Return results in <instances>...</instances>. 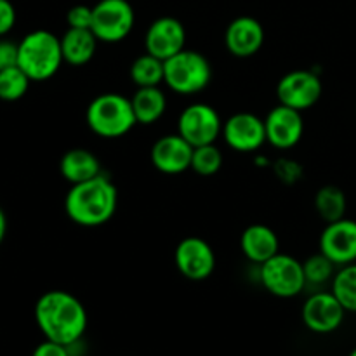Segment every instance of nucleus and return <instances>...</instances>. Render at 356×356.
<instances>
[{
	"label": "nucleus",
	"instance_id": "13",
	"mask_svg": "<svg viewBox=\"0 0 356 356\" xmlns=\"http://www.w3.org/2000/svg\"><path fill=\"white\" fill-rule=\"evenodd\" d=\"M320 252L337 268L356 263V221L343 218L327 222L320 235Z\"/></svg>",
	"mask_w": 356,
	"mask_h": 356
},
{
	"label": "nucleus",
	"instance_id": "16",
	"mask_svg": "<svg viewBox=\"0 0 356 356\" xmlns=\"http://www.w3.org/2000/svg\"><path fill=\"white\" fill-rule=\"evenodd\" d=\"M193 146L181 134H167L156 139L152 148V163L163 174H181L191 169Z\"/></svg>",
	"mask_w": 356,
	"mask_h": 356
},
{
	"label": "nucleus",
	"instance_id": "5",
	"mask_svg": "<svg viewBox=\"0 0 356 356\" xmlns=\"http://www.w3.org/2000/svg\"><path fill=\"white\" fill-rule=\"evenodd\" d=\"M212 68L202 52L183 49L165 61V79L170 90L183 96L202 92L211 83Z\"/></svg>",
	"mask_w": 356,
	"mask_h": 356
},
{
	"label": "nucleus",
	"instance_id": "32",
	"mask_svg": "<svg viewBox=\"0 0 356 356\" xmlns=\"http://www.w3.org/2000/svg\"><path fill=\"white\" fill-rule=\"evenodd\" d=\"M6 233H7V218H6V212H3L2 207H0V245H2L3 238H6Z\"/></svg>",
	"mask_w": 356,
	"mask_h": 356
},
{
	"label": "nucleus",
	"instance_id": "14",
	"mask_svg": "<svg viewBox=\"0 0 356 356\" xmlns=\"http://www.w3.org/2000/svg\"><path fill=\"white\" fill-rule=\"evenodd\" d=\"M186 44V30L183 23L172 16H162L153 21L145 35V49L162 61L181 52Z\"/></svg>",
	"mask_w": 356,
	"mask_h": 356
},
{
	"label": "nucleus",
	"instance_id": "20",
	"mask_svg": "<svg viewBox=\"0 0 356 356\" xmlns=\"http://www.w3.org/2000/svg\"><path fill=\"white\" fill-rule=\"evenodd\" d=\"M97 40L92 30L68 28L61 37V51L65 63L72 66H83L92 61L97 51Z\"/></svg>",
	"mask_w": 356,
	"mask_h": 356
},
{
	"label": "nucleus",
	"instance_id": "22",
	"mask_svg": "<svg viewBox=\"0 0 356 356\" xmlns=\"http://www.w3.org/2000/svg\"><path fill=\"white\" fill-rule=\"evenodd\" d=\"M129 73L136 87H156L165 79V61L145 52L132 61Z\"/></svg>",
	"mask_w": 356,
	"mask_h": 356
},
{
	"label": "nucleus",
	"instance_id": "8",
	"mask_svg": "<svg viewBox=\"0 0 356 356\" xmlns=\"http://www.w3.org/2000/svg\"><path fill=\"white\" fill-rule=\"evenodd\" d=\"M177 134L183 136L193 148L212 145L222 134V120L211 104H188L177 118Z\"/></svg>",
	"mask_w": 356,
	"mask_h": 356
},
{
	"label": "nucleus",
	"instance_id": "26",
	"mask_svg": "<svg viewBox=\"0 0 356 356\" xmlns=\"http://www.w3.org/2000/svg\"><path fill=\"white\" fill-rule=\"evenodd\" d=\"M222 167V153L221 149L216 146V143L212 145H204L193 148V156H191V169L193 172H197L198 176H214L221 170Z\"/></svg>",
	"mask_w": 356,
	"mask_h": 356
},
{
	"label": "nucleus",
	"instance_id": "30",
	"mask_svg": "<svg viewBox=\"0 0 356 356\" xmlns=\"http://www.w3.org/2000/svg\"><path fill=\"white\" fill-rule=\"evenodd\" d=\"M31 356H72V353H70V346L45 339L44 343L35 348Z\"/></svg>",
	"mask_w": 356,
	"mask_h": 356
},
{
	"label": "nucleus",
	"instance_id": "28",
	"mask_svg": "<svg viewBox=\"0 0 356 356\" xmlns=\"http://www.w3.org/2000/svg\"><path fill=\"white\" fill-rule=\"evenodd\" d=\"M68 28H79V30H90L92 28V7L89 6H73L66 14Z\"/></svg>",
	"mask_w": 356,
	"mask_h": 356
},
{
	"label": "nucleus",
	"instance_id": "7",
	"mask_svg": "<svg viewBox=\"0 0 356 356\" xmlns=\"http://www.w3.org/2000/svg\"><path fill=\"white\" fill-rule=\"evenodd\" d=\"M136 14L127 0H99L92 7V33L104 44L125 40L134 28Z\"/></svg>",
	"mask_w": 356,
	"mask_h": 356
},
{
	"label": "nucleus",
	"instance_id": "17",
	"mask_svg": "<svg viewBox=\"0 0 356 356\" xmlns=\"http://www.w3.org/2000/svg\"><path fill=\"white\" fill-rule=\"evenodd\" d=\"M225 44L235 58H250L257 54L264 44V28L256 17L240 16L228 24Z\"/></svg>",
	"mask_w": 356,
	"mask_h": 356
},
{
	"label": "nucleus",
	"instance_id": "25",
	"mask_svg": "<svg viewBox=\"0 0 356 356\" xmlns=\"http://www.w3.org/2000/svg\"><path fill=\"white\" fill-rule=\"evenodd\" d=\"M30 76L19 68V66H10L0 72V99L13 101L21 99L30 89Z\"/></svg>",
	"mask_w": 356,
	"mask_h": 356
},
{
	"label": "nucleus",
	"instance_id": "27",
	"mask_svg": "<svg viewBox=\"0 0 356 356\" xmlns=\"http://www.w3.org/2000/svg\"><path fill=\"white\" fill-rule=\"evenodd\" d=\"M302 268H305L306 284L318 285V287L330 284L337 271L336 264H334L329 257L323 256L322 252L309 256L308 259L302 263Z\"/></svg>",
	"mask_w": 356,
	"mask_h": 356
},
{
	"label": "nucleus",
	"instance_id": "29",
	"mask_svg": "<svg viewBox=\"0 0 356 356\" xmlns=\"http://www.w3.org/2000/svg\"><path fill=\"white\" fill-rule=\"evenodd\" d=\"M16 24V9L10 0H0V37L9 33Z\"/></svg>",
	"mask_w": 356,
	"mask_h": 356
},
{
	"label": "nucleus",
	"instance_id": "4",
	"mask_svg": "<svg viewBox=\"0 0 356 356\" xmlns=\"http://www.w3.org/2000/svg\"><path fill=\"white\" fill-rule=\"evenodd\" d=\"M86 120L90 131L104 139L122 138L138 124L131 99L118 92H104L94 97L87 106Z\"/></svg>",
	"mask_w": 356,
	"mask_h": 356
},
{
	"label": "nucleus",
	"instance_id": "23",
	"mask_svg": "<svg viewBox=\"0 0 356 356\" xmlns=\"http://www.w3.org/2000/svg\"><path fill=\"white\" fill-rule=\"evenodd\" d=\"M346 195L341 188L334 186V184H327V186L320 188L316 191L315 209L325 222H334L346 218Z\"/></svg>",
	"mask_w": 356,
	"mask_h": 356
},
{
	"label": "nucleus",
	"instance_id": "3",
	"mask_svg": "<svg viewBox=\"0 0 356 356\" xmlns=\"http://www.w3.org/2000/svg\"><path fill=\"white\" fill-rule=\"evenodd\" d=\"M65 63L61 38L47 30L30 31L17 44V66L30 76L31 82L52 79Z\"/></svg>",
	"mask_w": 356,
	"mask_h": 356
},
{
	"label": "nucleus",
	"instance_id": "31",
	"mask_svg": "<svg viewBox=\"0 0 356 356\" xmlns=\"http://www.w3.org/2000/svg\"><path fill=\"white\" fill-rule=\"evenodd\" d=\"M17 65V44L10 40H0V72Z\"/></svg>",
	"mask_w": 356,
	"mask_h": 356
},
{
	"label": "nucleus",
	"instance_id": "19",
	"mask_svg": "<svg viewBox=\"0 0 356 356\" xmlns=\"http://www.w3.org/2000/svg\"><path fill=\"white\" fill-rule=\"evenodd\" d=\"M59 170L70 184L83 183L103 174L99 159L86 148H73L66 152L59 162Z\"/></svg>",
	"mask_w": 356,
	"mask_h": 356
},
{
	"label": "nucleus",
	"instance_id": "18",
	"mask_svg": "<svg viewBox=\"0 0 356 356\" xmlns=\"http://www.w3.org/2000/svg\"><path fill=\"white\" fill-rule=\"evenodd\" d=\"M240 249L250 263L261 266L280 252V240L270 226L250 225L240 236Z\"/></svg>",
	"mask_w": 356,
	"mask_h": 356
},
{
	"label": "nucleus",
	"instance_id": "15",
	"mask_svg": "<svg viewBox=\"0 0 356 356\" xmlns=\"http://www.w3.org/2000/svg\"><path fill=\"white\" fill-rule=\"evenodd\" d=\"M264 127H266V141L278 149L294 148L305 134L301 111L280 103L266 115Z\"/></svg>",
	"mask_w": 356,
	"mask_h": 356
},
{
	"label": "nucleus",
	"instance_id": "12",
	"mask_svg": "<svg viewBox=\"0 0 356 356\" xmlns=\"http://www.w3.org/2000/svg\"><path fill=\"white\" fill-rule=\"evenodd\" d=\"M346 313L332 291H318L305 301L302 322L312 332L330 334L343 325Z\"/></svg>",
	"mask_w": 356,
	"mask_h": 356
},
{
	"label": "nucleus",
	"instance_id": "10",
	"mask_svg": "<svg viewBox=\"0 0 356 356\" xmlns=\"http://www.w3.org/2000/svg\"><path fill=\"white\" fill-rule=\"evenodd\" d=\"M174 263L184 278L202 282L214 273L216 254L207 240L200 236H186L177 243Z\"/></svg>",
	"mask_w": 356,
	"mask_h": 356
},
{
	"label": "nucleus",
	"instance_id": "2",
	"mask_svg": "<svg viewBox=\"0 0 356 356\" xmlns=\"http://www.w3.org/2000/svg\"><path fill=\"white\" fill-rule=\"evenodd\" d=\"M117 204V186L110 177L99 174L94 179L72 184L65 198V211L75 225L96 228L113 218Z\"/></svg>",
	"mask_w": 356,
	"mask_h": 356
},
{
	"label": "nucleus",
	"instance_id": "6",
	"mask_svg": "<svg viewBox=\"0 0 356 356\" xmlns=\"http://www.w3.org/2000/svg\"><path fill=\"white\" fill-rule=\"evenodd\" d=\"M259 280L270 294L282 299L296 298L308 285L301 261L282 252L261 264Z\"/></svg>",
	"mask_w": 356,
	"mask_h": 356
},
{
	"label": "nucleus",
	"instance_id": "21",
	"mask_svg": "<svg viewBox=\"0 0 356 356\" xmlns=\"http://www.w3.org/2000/svg\"><path fill=\"white\" fill-rule=\"evenodd\" d=\"M131 103L136 120L141 125L156 124L167 111V96L160 86L138 87L131 97Z\"/></svg>",
	"mask_w": 356,
	"mask_h": 356
},
{
	"label": "nucleus",
	"instance_id": "9",
	"mask_svg": "<svg viewBox=\"0 0 356 356\" xmlns=\"http://www.w3.org/2000/svg\"><path fill=\"white\" fill-rule=\"evenodd\" d=\"M323 92L320 76L312 70H294L280 79L277 86V96L280 104L306 111L315 106Z\"/></svg>",
	"mask_w": 356,
	"mask_h": 356
},
{
	"label": "nucleus",
	"instance_id": "1",
	"mask_svg": "<svg viewBox=\"0 0 356 356\" xmlns=\"http://www.w3.org/2000/svg\"><path fill=\"white\" fill-rule=\"evenodd\" d=\"M35 322L45 339L73 346L86 334L87 312L70 292L49 291L35 305Z\"/></svg>",
	"mask_w": 356,
	"mask_h": 356
},
{
	"label": "nucleus",
	"instance_id": "11",
	"mask_svg": "<svg viewBox=\"0 0 356 356\" xmlns=\"http://www.w3.org/2000/svg\"><path fill=\"white\" fill-rule=\"evenodd\" d=\"M221 136L226 145L238 153H254L268 143L264 118L249 111H240L222 122Z\"/></svg>",
	"mask_w": 356,
	"mask_h": 356
},
{
	"label": "nucleus",
	"instance_id": "33",
	"mask_svg": "<svg viewBox=\"0 0 356 356\" xmlns=\"http://www.w3.org/2000/svg\"><path fill=\"white\" fill-rule=\"evenodd\" d=\"M350 356H356V348H355V350H353V351H351V353H350Z\"/></svg>",
	"mask_w": 356,
	"mask_h": 356
},
{
	"label": "nucleus",
	"instance_id": "24",
	"mask_svg": "<svg viewBox=\"0 0 356 356\" xmlns=\"http://www.w3.org/2000/svg\"><path fill=\"white\" fill-rule=\"evenodd\" d=\"M330 291L346 312L356 313V263L337 268L330 282Z\"/></svg>",
	"mask_w": 356,
	"mask_h": 356
}]
</instances>
